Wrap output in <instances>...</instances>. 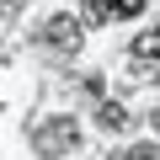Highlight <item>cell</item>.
I'll return each mask as SVG.
<instances>
[{
  "label": "cell",
  "mask_w": 160,
  "mask_h": 160,
  "mask_svg": "<svg viewBox=\"0 0 160 160\" xmlns=\"http://www.w3.org/2000/svg\"><path fill=\"white\" fill-rule=\"evenodd\" d=\"M75 144H80L75 118H48L43 128H32V149H38V155H48V160H53V155H69Z\"/></svg>",
  "instance_id": "1"
},
{
  "label": "cell",
  "mask_w": 160,
  "mask_h": 160,
  "mask_svg": "<svg viewBox=\"0 0 160 160\" xmlns=\"http://www.w3.org/2000/svg\"><path fill=\"white\" fill-rule=\"evenodd\" d=\"M128 69H133V80H160V32H139L133 38Z\"/></svg>",
  "instance_id": "2"
},
{
  "label": "cell",
  "mask_w": 160,
  "mask_h": 160,
  "mask_svg": "<svg viewBox=\"0 0 160 160\" xmlns=\"http://www.w3.org/2000/svg\"><path fill=\"white\" fill-rule=\"evenodd\" d=\"M43 43H48V48H80V22H75V16H53V22L43 27Z\"/></svg>",
  "instance_id": "3"
},
{
  "label": "cell",
  "mask_w": 160,
  "mask_h": 160,
  "mask_svg": "<svg viewBox=\"0 0 160 160\" xmlns=\"http://www.w3.org/2000/svg\"><path fill=\"white\" fill-rule=\"evenodd\" d=\"M144 6H149V0H86L91 22H112V16H139Z\"/></svg>",
  "instance_id": "4"
},
{
  "label": "cell",
  "mask_w": 160,
  "mask_h": 160,
  "mask_svg": "<svg viewBox=\"0 0 160 160\" xmlns=\"http://www.w3.org/2000/svg\"><path fill=\"white\" fill-rule=\"evenodd\" d=\"M96 118H102V128H118V133L128 128V112H123V102H107V107H102Z\"/></svg>",
  "instance_id": "5"
},
{
  "label": "cell",
  "mask_w": 160,
  "mask_h": 160,
  "mask_svg": "<svg viewBox=\"0 0 160 160\" xmlns=\"http://www.w3.org/2000/svg\"><path fill=\"white\" fill-rule=\"evenodd\" d=\"M0 6H6V11H16V6H22V0H0Z\"/></svg>",
  "instance_id": "6"
},
{
  "label": "cell",
  "mask_w": 160,
  "mask_h": 160,
  "mask_svg": "<svg viewBox=\"0 0 160 160\" xmlns=\"http://www.w3.org/2000/svg\"><path fill=\"white\" fill-rule=\"evenodd\" d=\"M149 123H155V133H160V107H155V118H149Z\"/></svg>",
  "instance_id": "7"
}]
</instances>
